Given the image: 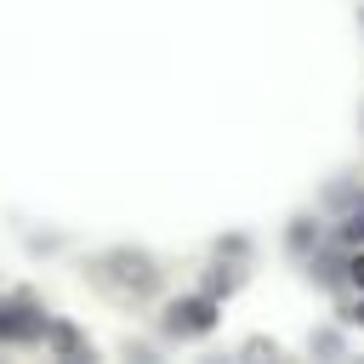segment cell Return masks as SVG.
I'll return each mask as SVG.
<instances>
[{
  "label": "cell",
  "mask_w": 364,
  "mask_h": 364,
  "mask_svg": "<svg viewBox=\"0 0 364 364\" xmlns=\"http://www.w3.org/2000/svg\"><path fill=\"white\" fill-rule=\"evenodd\" d=\"M210 324H216V296H188V301H171V313H165L171 336H205Z\"/></svg>",
  "instance_id": "6da1fadb"
},
{
  "label": "cell",
  "mask_w": 364,
  "mask_h": 364,
  "mask_svg": "<svg viewBox=\"0 0 364 364\" xmlns=\"http://www.w3.org/2000/svg\"><path fill=\"white\" fill-rule=\"evenodd\" d=\"M46 336V318L23 301H0V341H34Z\"/></svg>",
  "instance_id": "7a4b0ae2"
},
{
  "label": "cell",
  "mask_w": 364,
  "mask_h": 364,
  "mask_svg": "<svg viewBox=\"0 0 364 364\" xmlns=\"http://www.w3.org/2000/svg\"><path fill=\"white\" fill-rule=\"evenodd\" d=\"M233 290H239V273H233V267H210L205 296H233Z\"/></svg>",
  "instance_id": "3957f363"
},
{
  "label": "cell",
  "mask_w": 364,
  "mask_h": 364,
  "mask_svg": "<svg viewBox=\"0 0 364 364\" xmlns=\"http://www.w3.org/2000/svg\"><path fill=\"white\" fill-rule=\"evenodd\" d=\"M341 239H347V245H358V239H364V193L353 199V210H347V222H341Z\"/></svg>",
  "instance_id": "277c9868"
},
{
  "label": "cell",
  "mask_w": 364,
  "mask_h": 364,
  "mask_svg": "<svg viewBox=\"0 0 364 364\" xmlns=\"http://www.w3.org/2000/svg\"><path fill=\"white\" fill-rule=\"evenodd\" d=\"M46 330H51V341H57L63 353H74V347H80V336H74V324H46Z\"/></svg>",
  "instance_id": "5b68a950"
},
{
  "label": "cell",
  "mask_w": 364,
  "mask_h": 364,
  "mask_svg": "<svg viewBox=\"0 0 364 364\" xmlns=\"http://www.w3.org/2000/svg\"><path fill=\"white\" fill-rule=\"evenodd\" d=\"M290 245L307 250V245H313V222H296V228H290Z\"/></svg>",
  "instance_id": "8992f818"
},
{
  "label": "cell",
  "mask_w": 364,
  "mask_h": 364,
  "mask_svg": "<svg viewBox=\"0 0 364 364\" xmlns=\"http://www.w3.org/2000/svg\"><path fill=\"white\" fill-rule=\"evenodd\" d=\"M313 353H341V336H330V330H324V336H313Z\"/></svg>",
  "instance_id": "52a82bcc"
},
{
  "label": "cell",
  "mask_w": 364,
  "mask_h": 364,
  "mask_svg": "<svg viewBox=\"0 0 364 364\" xmlns=\"http://www.w3.org/2000/svg\"><path fill=\"white\" fill-rule=\"evenodd\" d=\"M347 273H353V284H364V256H353V262H347Z\"/></svg>",
  "instance_id": "ba28073f"
},
{
  "label": "cell",
  "mask_w": 364,
  "mask_h": 364,
  "mask_svg": "<svg viewBox=\"0 0 364 364\" xmlns=\"http://www.w3.org/2000/svg\"><path fill=\"white\" fill-rule=\"evenodd\" d=\"M347 324H364V301H353V307H347Z\"/></svg>",
  "instance_id": "9c48e42d"
}]
</instances>
